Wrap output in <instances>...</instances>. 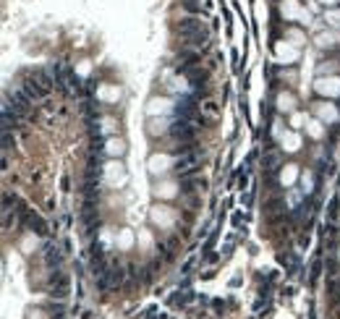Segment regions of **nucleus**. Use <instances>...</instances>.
<instances>
[{
	"label": "nucleus",
	"instance_id": "obj_13",
	"mask_svg": "<svg viewBox=\"0 0 340 319\" xmlns=\"http://www.w3.org/2000/svg\"><path fill=\"white\" fill-rule=\"evenodd\" d=\"M176 194H178V184H173V180H162V184L154 186V196L157 199H173Z\"/></svg>",
	"mask_w": 340,
	"mask_h": 319
},
{
	"label": "nucleus",
	"instance_id": "obj_17",
	"mask_svg": "<svg viewBox=\"0 0 340 319\" xmlns=\"http://www.w3.org/2000/svg\"><path fill=\"white\" fill-rule=\"evenodd\" d=\"M293 108H296V97H293L290 92H280V95H277V110H280V113H293Z\"/></svg>",
	"mask_w": 340,
	"mask_h": 319
},
{
	"label": "nucleus",
	"instance_id": "obj_2",
	"mask_svg": "<svg viewBox=\"0 0 340 319\" xmlns=\"http://www.w3.org/2000/svg\"><path fill=\"white\" fill-rule=\"evenodd\" d=\"M149 220L157 225V227H162V231H167V227L176 225V212L170 209V207H165V204H154L149 209Z\"/></svg>",
	"mask_w": 340,
	"mask_h": 319
},
{
	"label": "nucleus",
	"instance_id": "obj_25",
	"mask_svg": "<svg viewBox=\"0 0 340 319\" xmlns=\"http://www.w3.org/2000/svg\"><path fill=\"white\" fill-rule=\"evenodd\" d=\"M337 259H340V251H337Z\"/></svg>",
	"mask_w": 340,
	"mask_h": 319
},
{
	"label": "nucleus",
	"instance_id": "obj_4",
	"mask_svg": "<svg viewBox=\"0 0 340 319\" xmlns=\"http://www.w3.org/2000/svg\"><path fill=\"white\" fill-rule=\"evenodd\" d=\"M102 178L107 180V184L110 186H123L129 180V175H126V168H123V165L118 162V160H110L102 168Z\"/></svg>",
	"mask_w": 340,
	"mask_h": 319
},
{
	"label": "nucleus",
	"instance_id": "obj_7",
	"mask_svg": "<svg viewBox=\"0 0 340 319\" xmlns=\"http://www.w3.org/2000/svg\"><path fill=\"white\" fill-rule=\"evenodd\" d=\"M173 165H176V160L170 155H165V152H154V155L149 157V162H147V168H149L152 175H162V173H167L170 168H173Z\"/></svg>",
	"mask_w": 340,
	"mask_h": 319
},
{
	"label": "nucleus",
	"instance_id": "obj_21",
	"mask_svg": "<svg viewBox=\"0 0 340 319\" xmlns=\"http://www.w3.org/2000/svg\"><path fill=\"white\" fill-rule=\"evenodd\" d=\"M170 89H176V92H186V79H178V76H176V79L173 81H170Z\"/></svg>",
	"mask_w": 340,
	"mask_h": 319
},
{
	"label": "nucleus",
	"instance_id": "obj_15",
	"mask_svg": "<svg viewBox=\"0 0 340 319\" xmlns=\"http://www.w3.org/2000/svg\"><path fill=\"white\" fill-rule=\"evenodd\" d=\"M296 178H299V165H285V168L280 170V184L285 189H290L293 184H296Z\"/></svg>",
	"mask_w": 340,
	"mask_h": 319
},
{
	"label": "nucleus",
	"instance_id": "obj_6",
	"mask_svg": "<svg viewBox=\"0 0 340 319\" xmlns=\"http://www.w3.org/2000/svg\"><path fill=\"white\" fill-rule=\"evenodd\" d=\"M176 110V102L170 97H152L147 102V115L149 118H160V115H170Z\"/></svg>",
	"mask_w": 340,
	"mask_h": 319
},
{
	"label": "nucleus",
	"instance_id": "obj_3",
	"mask_svg": "<svg viewBox=\"0 0 340 319\" xmlns=\"http://www.w3.org/2000/svg\"><path fill=\"white\" fill-rule=\"evenodd\" d=\"M299 48L293 42H285V39H280V42H275V60L277 63H283V66H290V63H296L299 60Z\"/></svg>",
	"mask_w": 340,
	"mask_h": 319
},
{
	"label": "nucleus",
	"instance_id": "obj_1",
	"mask_svg": "<svg viewBox=\"0 0 340 319\" xmlns=\"http://www.w3.org/2000/svg\"><path fill=\"white\" fill-rule=\"evenodd\" d=\"M280 16L285 21H299L304 26L312 24V13L301 6V0H280Z\"/></svg>",
	"mask_w": 340,
	"mask_h": 319
},
{
	"label": "nucleus",
	"instance_id": "obj_9",
	"mask_svg": "<svg viewBox=\"0 0 340 319\" xmlns=\"http://www.w3.org/2000/svg\"><path fill=\"white\" fill-rule=\"evenodd\" d=\"M173 126H176V120H173V118H167V115H160V118H149L147 133H149V136L167 133V131H173Z\"/></svg>",
	"mask_w": 340,
	"mask_h": 319
},
{
	"label": "nucleus",
	"instance_id": "obj_8",
	"mask_svg": "<svg viewBox=\"0 0 340 319\" xmlns=\"http://www.w3.org/2000/svg\"><path fill=\"white\" fill-rule=\"evenodd\" d=\"M314 115L322 120V123H327V126H332V123H337V120H340L337 108H335V105H330V102H317L314 105Z\"/></svg>",
	"mask_w": 340,
	"mask_h": 319
},
{
	"label": "nucleus",
	"instance_id": "obj_16",
	"mask_svg": "<svg viewBox=\"0 0 340 319\" xmlns=\"http://www.w3.org/2000/svg\"><path fill=\"white\" fill-rule=\"evenodd\" d=\"M105 152H107L110 157H123V155H126V144H123L120 139H115V136H113V139H107V142H105Z\"/></svg>",
	"mask_w": 340,
	"mask_h": 319
},
{
	"label": "nucleus",
	"instance_id": "obj_10",
	"mask_svg": "<svg viewBox=\"0 0 340 319\" xmlns=\"http://www.w3.org/2000/svg\"><path fill=\"white\" fill-rule=\"evenodd\" d=\"M97 100L105 102V105L118 102V100H120V86H115V84H102V86L97 89Z\"/></svg>",
	"mask_w": 340,
	"mask_h": 319
},
{
	"label": "nucleus",
	"instance_id": "obj_23",
	"mask_svg": "<svg viewBox=\"0 0 340 319\" xmlns=\"http://www.w3.org/2000/svg\"><path fill=\"white\" fill-rule=\"evenodd\" d=\"M139 244H142L144 249H149V246H152V238H149V233H144V231L139 233Z\"/></svg>",
	"mask_w": 340,
	"mask_h": 319
},
{
	"label": "nucleus",
	"instance_id": "obj_18",
	"mask_svg": "<svg viewBox=\"0 0 340 319\" xmlns=\"http://www.w3.org/2000/svg\"><path fill=\"white\" fill-rule=\"evenodd\" d=\"M306 133L312 136V139H322V136H324V123H322L319 118L306 120Z\"/></svg>",
	"mask_w": 340,
	"mask_h": 319
},
{
	"label": "nucleus",
	"instance_id": "obj_22",
	"mask_svg": "<svg viewBox=\"0 0 340 319\" xmlns=\"http://www.w3.org/2000/svg\"><path fill=\"white\" fill-rule=\"evenodd\" d=\"M304 123H306V118H304L301 113H293V115H290V126H293V128H301Z\"/></svg>",
	"mask_w": 340,
	"mask_h": 319
},
{
	"label": "nucleus",
	"instance_id": "obj_14",
	"mask_svg": "<svg viewBox=\"0 0 340 319\" xmlns=\"http://www.w3.org/2000/svg\"><path fill=\"white\" fill-rule=\"evenodd\" d=\"M134 241H136L134 231H131V227H123V231H118V236H115V246L120 251H129L134 246Z\"/></svg>",
	"mask_w": 340,
	"mask_h": 319
},
{
	"label": "nucleus",
	"instance_id": "obj_5",
	"mask_svg": "<svg viewBox=\"0 0 340 319\" xmlns=\"http://www.w3.org/2000/svg\"><path fill=\"white\" fill-rule=\"evenodd\" d=\"M314 89L322 97H340V76H317Z\"/></svg>",
	"mask_w": 340,
	"mask_h": 319
},
{
	"label": "nucleus",
	"instance_id": "obj_12",
	"mask_svg": "<svg viewBox=\"0 0 340 319\" xmlns=\"http://www.w3.org/2000/svg\"><path fill=\"white\" fill-rule=\"evenodd\" d=\"M280 149H283V152H299V149H301V136H299L296 131L280 133Z\"/></svg>",
	"mask_w": 340,
	"mask_h": 319
},
{
	"label": "nucleus",
	"instance_id": "obj_20",
	"mask_svg": "<svg viewBox=\"0 0 340 319\" xmlns=\"http://www.w3.org/2000/svg\"><path fill=\"white\" fill-rule=\"evenodd\" d=\"M285 37H288V39H290L293 44H296V48H301V44L306 42V37H304V34L299 32V29H288V32H285Z\"/></svg>",
	"mask_w": 340,
	"mask_h": 319
},
{
	"label": "nucleus",
	"instance_id": "obj_19",
	"mask_svg": "<svg viewBox=\"0 0 340 319\" xmlns=\"http://www.w3.org/2000/svg\"><path fill=\"white\" fill-rule=\"evenodd\" d=\"M324 21L330 29H340V8H327L324 11Z\"/></svg>",
	"mask_w": 340,
	"mask_h": 319
},
{
	"label": "nucleus",
	"instance_id": "obj_24",
	"mask_svg": "<svg viewBox=\"0 0 340 319\" xmlns=\"http://www.w3.org/2000/svg\"><path fill=\"white\" fill-rule=\"evenodd\" d=\"M317 3H319V6H324V8H335V6L340 3V0H317Z\"/></svg>",
	"mask_w": 340,
	"mask_h": 319
},
{
	"label": "nucleus",
	"instance_id": "obj_11",
	"mask_svg": "<svg viewBox=\"0 0 340 319\" xmlns=\"http://www.w3.org/2000/svg\"><path fill=\"white\" fill-rule=\"evenodd\" d=\"M314 42H317V48H322V50H327V48H335V44H340V29H330V32H319L317 37H314Z\"/></svg>",
	"mask_w": 340,
	"mask_h": 319
}]
</instances>
